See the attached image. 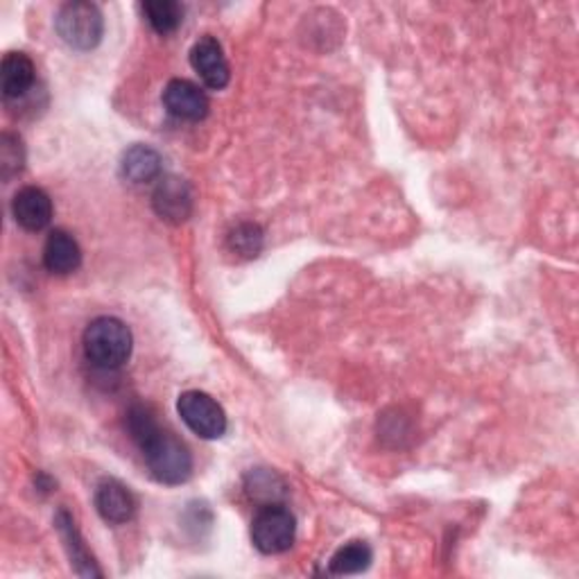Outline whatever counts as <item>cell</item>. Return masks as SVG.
Here are the masks:
<instances>
[{
    "label": "cell",
    "instance_id": "6da1fadb",
    "mask_svg": "<svg viewBox=\"0 0 579 579\" xmlns=\"http://www.w3.org/2000/svg\"><path fill=\"white\" fill-rule=\"evenodd\" d=\"M127 430L156 482L177 487L190 480L192 455L188 446L156 421L150 407L134 405L127 412Z\"/></svg>",
    "mask_w": 579,
    "mask_h": 579
},
{
    "label": "cell",
    "instance_id": "7a4b0ae2",
    "mask_svg": "<svg viewBox=\"0 0 579 579\" xmlns=\"http://www.w3.org/2000/svg\"><path fill=\"white\" fill-rule=\"evenodd\" d=\"M131 347V330L118 317H98L85 330L87 361L100 369L123 367L129 361Z\"/></svg>",
    "mask_w": 579,
    "mask_h": 579
},
{
    "label": "cell",
    "instance_id": "3957f363",
    "mask_svg": "<svg viewBox=\"0 0 579 579\" xmlns=\"http://www.w3.org/2000/svg\"><path fill=\"white\" fill-rule=\"evenodd\" d=\"M297 520L292 512L279 503L263 505L252 520V543L263 555H281L292 547Z\"/></svg>",
    "mask_w": 579,
    "mask_h": 579
},
{
    "label": "cell",
    "instance_id": "277c9868",
    "mask_svg": "<svg viewBox=\"0 0 579 579\" xmlns=\"http://www.w3.org/2000/svg\"><path fill=\"white\" fill-rule=\"evenodd\" d=\"M54 27L66 46L75 50H93L102 41L104 21L98 5L79 0V3H66L60 10Z\"/></svg>",
    "mask_w": 579,
    "mask_h": 579
},
{
    "label": "cell",
    "instance_id": "5b68a950",
    "mask_svg": "<svg viewBox=\"0 0 579 579\" xmlns=\"http://www.w3.org/2000/svg\"><path fill=\"white\" fill-rule=\"evenodd\" d=\"M177 412L192 435L202 439H219L227 432V415L211 394L188 390L177 399Z\"/></svg>",
    "mask_w": 579,
    "mask_h": 579
},
{
    "label": "cell",
    "instance_id": "8992f818",
    "mask_svg": "<svg viewBox=\"0 0 579 579\" xmlns=\"http://www.w3.org/2000/svg\"><path fill=\"white\" fill-rule=\"evenodd\" d=\"M190 66L202 77L204 85L213 91H223L229 85V62L219 41L211 35L196 41L190 48Z\"/></svg>",
    "mask_w": 579,
    "mask_h": 579
},
{
    "label": "cell",
    "instance_id": "52a82bcc",
    "mask_svg": "<svg viewBox=\"0 0 579 579\" xmlns=\"http://www.w3.org/2000/svg\"><path fill=\"white\" fill-rule=\"evenodd\" d=\"M163 106L179 121L198 123L209 116V96L188 79H171L163 89Z\"/></svg>",
    "mask_w": 579,
    "mask_h": 579
},
{
    "label": "cell",
    "instance_id": "ba28073f",
    "mask_svg": "<svg viewBox=\"0 0 579 579\" xmlns=\"http://www.w3.org/2000/svg\"><path fill=\"white\" fill-rule=\"evenodd\" d=\"M12 215L25 231H41L52 219V200L43 188L25 186L12 200Z\"/></svg>",
    "mask_w": 579,
    "mask_h": 579
},
{
    "label": "cell",
    "instance_id": "9c48e42d",
    "mask_svg": "<svg viewBox=\"0 0 579 579\" xmlns=\"http://www.w3.org/2000/svg\"><path fill=\"white\" fill-rule=\"evenodd\" d=\"M154 211L165 223H184L192 211V192L190 186L179 177H165L159 181L152 196Z\"/></svg>",
    "mask_w": 579,
    "mask_h": 579
},
{
    "label": "cell",
    "instance_id": "30bf717a",
    "mask_svg": "<svg viewBox=\"0 0 579 579\" xmlns=\"http://www.w3.org/2000/svg\"><path fill=\"white\" fill-rule=\"evenodd\" d=\"M136 499L134 493L118 480H102L96 489V509L98 514L106 520L114 523V526H123L136 516Z\"/></svg>",
    "mask_w": 579,
    "mask_h": 579
},
{
    "label": "cell",
    "instance_id": "8fae6325",
    "mask_svg": "<svg viewBox=\"0 0 579 579\" xmlns=\"http://www.w3.org/2000/svg\"><path fill=\"white\" fill-rule=\"evenodd\" d=\"M43 265L58 277L73 274L81 265V250L77 240L64 229H54L43 247Z\"/></svg>",
    "mask_w": 579,
    "mask_h": 579
},
{
    "label": "cell",
    "instance_id": "7c38bea8",
    "mask_svg": "<svg viewBox=\"0 0 579 579\" xmlns=\"http://www.w3.org/2000/svg\"><path fill=\"white\" fill-rule=\"evenodd\" d=\"M37 68L25 52H8L0 64V89L8 100H16L33 89Z\"/></svg>",
    "mask_w": 579,
    "mask_h": 579
},
{
    "label": "cell",
    "instance_id": "4fadbf2b",
    "mask_svg": "<svg viewBox=\"0 0 579 579\" xmlns=\"http://www.w3.org/2000/svg\"><path fill=\"white\" fill-rule=\"evenodd\" d=\"M54 526H58V530H60V537L64 541V547H66V553H68L73 570L79 577H100L102 570L96 566L93 557L89 555L85 539H81L79 530L75 528L73 516L66 509H62L58 514V518H54Z\"/></svg>",
    "mask_w": 579,
    "mask_h": 579
},
{
    "label": "cell",
    "instance_id": "5bb4252c",
    "mask_svg": "<svg viewBox=\"0 0 579 579\" xmlns=\"http://www.w3.org/2000/svg\"><path fill=\"white\" fill-rule=\"evenodd\" d=\"M121 173L131 184H150L161 175V156L148 146H134L121 159Z\"/></svg>",
    "mask_w": 579,
    "mask_h": 579
},
{
    "label": "cell",
    "instance_id": "9a60e30c",
    "mask_svg": "<svg viewBox=\"0 0 579 579\" xmlns=\"http://www.w3.org/2000/svg\"><path fill=\"white\" fill-rule=\"evenodd\" d=\"M374 562V550L365 541H351L342 545L328 562L330 575H357L365 572Z\"/></svg>",
    "mask_w": 579,
    "mask_h": 579
},
{
    "label": "cell",
    "instance_id": "2e32d148",
    "mask_svg": "<svg viewBox=\"0 0 579 579\" xmlns=\"http://www.w3.org/2000/svg\"><path fill=\"white\" fill-rule=\"evenodd\" d=\"M148 23L154 27L159 35H173L184 21V8L177 0H150L141 5Z\"/></svg>",
    "mask_w": 579,
    "mask_h": 579
},
{
    "label": "cell",
    "instance_id": "e0dca14e",
    "mask_svg": "<svg viewBox=\"0 0 579 579\" xmlns=\"http://www.w3.org/2000/svg\"><path fill=\"white\" fill-rule=\"evenodd\" d=\"M229 247L231 252L238 254V256H259L261 247H263V231L259 225H252V223H240L236 225V229L229 234Z\"/></svg>",
    "mask_w": 579,
    "mask_h": 579
},
{
    "label": "cell",
    "instance_id": "ac0fdd59",
    "mask_svg": "<svg viewBox=\"0 0 579 579\" xmlns=\"http://www.w3.org/2000/svg\"><path fill=\"white\" fill-rule=\"evenodd\" d=\"M25 163V150L18 136L3 134L0 139V171H3V179H10L23 171Z\"/></svg>",
    "mask_w": 579,
    "mask_h": 579
}]
</instances>
